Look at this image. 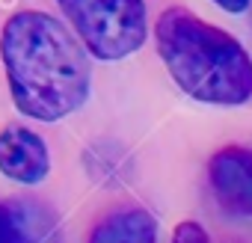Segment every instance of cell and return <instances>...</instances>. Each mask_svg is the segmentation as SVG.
Segmentation results:
<instances>
[{
	"mask_svg": "<svg viewBox=\"0 0 252 243\" xmlns=\"http://www.w3.org/2000/svg\"><path fill=\"white\" fill-rule=\"evenodd\" d=\"M0 60L15 107L30 119H65L89 98L86 48L48 12H15L0 33Z\"/></svg>",
	"mask_w": 252,
	"mask_h": 243,
	"instance_id": "6da1fadb",
	"label": "cell"
},
{
	"mask_svg": "<svg viewBox=\"0 0 252 243\" xmlns=\"http://www.w3.org/2000/svg\"><path fill=\"white\" fill-rule=\"evenodd\" d=\"M158 54L172 80L202 104L237 107L252 98V57L225 30L172 6L155 27Z\"/></svg>",
	"mask_w": 252,
	"mask_h": 243,
	"instance_id": "7a4b0ae2",
	"label": "cell"
},
{
	"mask_svg": "<svg viewBox=\"0 0 252 243\" xmlns=\"http://www.w3.org/2000/svg\"><path fill=\"white\" fill-rule=\"evenodd\" d=\"M83 48L98 60H125L146 42V0H57Z\"/></svg>",
	"mask_w": 252,
	"mask_h": 243,
	"instance_id": "3957f363",
	"label": "cell"
},
{
	"mask_svg": "<svg viewBox=\"0 0 252 243\" xmlns=\"http://www.w3.org/2000/svg\"><path fill=\"white\" fill-rule=\"evenodd\" d=\"M208 181L217 202L231 213H252V152L240 146L220 149L208 163Z\"/></svg>",
	"mask_w": 252,
	"mask_h": 243,
	"instance_id": "277c9868",
	"label": "cell"
},
{
	"mask_svg": "<svg viewBox=\"0 0 252 243\" xmlns=\"http://www.w3.org/2000/svg\"><path fill=\"white\" fill-rule=\"evenodd\" d=\"M51 172V154L39 134L24 125L0 131V175L18 184H39Z\"/></svg>",
	"mask_w": 252,
	"mask_h": 243,
	"instance_id": "5b68a950",
	"label": "cell"
},
{
	"mask_svg": "<svg viewBox=\"0 0 252 243\" xmlns=\"http://www.w3.org/2000/svg\"><path fill=\"white\" fill-rule=\"evenodd\" d=\"M0 243H60L57 216L39 202H0Z\"/></svg>",
	"mask_w": 252,
	"mask_h": 243,
	"instance_id": "8992f818",
	"label": "cell"
},
{
	"mask_svg": "<svg viewBox=\"0 0 252 243\" xmlns=\"http://www.w3.org/2000/svg\"><path fill=\"white\" fill-rule=\"evenodd\" d=\"M89 243H158V222L146 208H119L95 225Z\"/></svg>",
	"mask_w": 252,
	"mask_h": 243,
	"instance_id": "52a82bcc",
	"label": "cell"
},
{
	"mask_svg": "<svg viewBox=\"0 0 252 243\" xmlns=\"http://www.w3.org/2000/svg\"><path fill=\"white\" fill-rule=\"evenodd\" d=\"M172 243H211V237L205 234V228L199 222H178L172 231Z\"/></svg>",
	"mask_w": 252,
	"mask_h": 243,
	"instance_id": "ba28073f",
	"label": "cell"
},
{
	"mask_svg": "<svg viewBox=\"0 0 252 243\" xmlns=\"http://www.w3.org/2000/svg\"><path fill=\"white\" fill-rule=\"evenodd\" d=\"M214 3L225 12H246V6L252 3V0H214Z\"/></svg>",
	"mask_w": 252,
	"mask_h": 243,
	"instance_id": "9c48e42d",
	"label": "cell"
}]
</instances>
